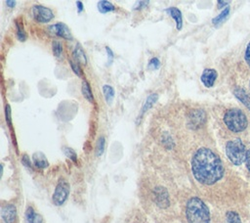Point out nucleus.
Returning <instances> with one entry per match:
<instances>
[{
  "label": "nucleus",
  "instance_id": "423d86ee",
  "mask_svg": "<svg viewBox=\"0 0 250 223\" xmlns=\"http://www.w3.org/2000/svg\"><path fill=\"white\" fill-rule=\"evenodd\" d=\"M31 14L33 19L39 22H47L54 17L53 12L42 5H34L31 9Z\"/></svg>",
  "mask_w": 250,
  "mask_h": 223
},
{
  "label": "nucleus",
  "instance_id": "c85d7f7f",
  "mask_svg": "<svg viewBox=\"0 0 250 223\" xmlns=\"http://www.w3.org/2000/svg\"><path fill=\"white\" fill-rule=\"evenodd\" d=\"M245 61L248 64V66L250 67V42L248 43L246 51H245Z\"/></svg>",
  "mask_w": 250,
  "mask_h": 223
},
{
  "label": "nucleus",
  "instance_id": "cd10ccee",
  "mask_svg": "<svg viewBox=\"0 0 250 223\" xmlns=\"http://www.w3.org/2000/svg\"><path fill=\"white\" fill-rule=\"evenodd\" d=\"M69 64H70V66H71V67H72V69H73V71L77 74V75H81L82 74V71H81V68L79 67V66H78V64L76 63H73V61H69Z\"/></svg>",
  "mask_w": 250,
  "mask_h": 223
},
{
  "label": "nucleus",
  "instance_id": "393cba45",
  "mask_svg": "<svg viewBox=\"0 0 250 223\" xmlns=\"http://www.w3.org/2000/svg\"><path fill=\"white\" fill-rule=\"evenodd\" d=\"M52 48H53V53L56 57H60L62 52V45L59 41H53V45H52Z\"/></svg>",
  "mask_w": 250,
  "mask_h": 223
},
{
  "label": "nucleus",
  "instance_id": "72a5a7b5",
  "mask_svg": "<svg viewBox=\"0 0 250 223\" xmlns=\"http://www.w3.org/2000/svg\"><path fill=\"white\" fill-rule=\"evenodd\" d=\"M229 4V1H218V7L219 8H222L224 7L225 5H228Z\"/></svg>",
  "mask_w": 250,
  "mask_h": 223
},
{
  "label": "nucleus",
  "instance_id": "a211bd4d",
  "mask_svg": "<svg viewBox=\"0 0 250 223\" xmlns=\"http://www.w3.org/2000/svg\"><path fill=\"white\" fill-rule=\"evenodd\" d=\"M81 91H82V94L84 96V98L86 100H88L89 102H93L94 101V97H93V93L91 91V88H90V85L87 81H83L82 82V88H81Z\"/></svg>",
  "mask_w": 250,
  "mask_h": 223
},
{
  "label": "nucleus",
  "instance_id": "c756f323",
  "mask_svg": "<svg viewBox=\"0 0 250 223\" xmlns=\"http://www.w3.org/2000/svg\"><path fill=\"white\" fill-rule=\"evenodd\" d=\"M105 50L107 52V62L108 64H111L112 60H113V54H112V51L108 48V47H105Z\"/></svg>",
  "mask_w": 250,
  "mask_h": 223
},
{
  "label": "nucleus",
  "instance_id": "4be33fe9",
  "mask_svg": "<svg viewBox=\"0 0 250 223\" xmlns=\"http://www.w3.org/2000/svg\"><path fill=\"white\" fill-rule=\"evenodd\" d=\"M229 7H227L220 15H218L216 18H214L213 19V23L215 24V25H218L219 23H221L227 17H228V15H229Z\"/></svg>",
  "mask_w": 250,
  "mask_h": 223
},
{
  "label": "nucleus",
  "instance_id": "4468645a",
  "mask_svg": "<svg viewBox=\"0 0 250 223\" xmlns=\"http://www.w3.org/2000/svg\"><path fill=\"white\" fill-rule=\"evenodd\" d=\"M32 160H33L35 166L38 168H46L49 165L45 155L40 152H37L32 156Z\"/></svg>",
  "mask_w": 250,
  "mask_h": 223
},
{
  "label": "nucleus",
  "instance_id": "dca6fc26",
  "mask_svg": "<svg viewBox=\"0 0 250 223\" xmlns=\"http://www.w3.org/2000/svg\"><path fill=\"white\" fill-rule=\"evenodd\" d=\"M157 100V95L156 94H150L146 99V102L142 108V111L140 112V117L143 115L144 112H146L148 109H150L152 107V105L156 102Z\"/></svg>",
  "mask_w": 250,
  "mask_h": 223
},
{
  "label": "nucleus",
  "instance_id": "aec40b11",
  "mask_svg": "<svg viewBox=\"0 0 250 223\" xmlns=\"http://www.w3.org/2000/svg\"><path fill=\"white\" fill-rule=\"evenodd\" d=\"M103 91H104V95L106 103L110 104L112 102V100H113V97H114V90H113V88L111 86H109V85H104Z\"/></svg>",
  "mask_w": 250,
  "mask_h": 223
},
{
  "label": "nucleus",
  "instance_id": "f8f14e48",
  "mask_svg": "<svg viewBox=\"0 0 250 223\" xmlns=\"http://www.w3.org/2000/svg\"><path fill=\"white\" fill-rule=\"evenodd\" d=\"M166 13H168L176 22V26H177V29L180 30L183 26V19H182V13L181 11L176 8V7H170L168 9L165 10Z\"/></svg>",
  "mask_w": 250,
  "mask_h": 223
},
{
  "label": "nucleus",
  "instance_id": "7c9ffc66",
  "mask_svg": "<svg viewBox=\"0 0 250 223\" xmlns=\"http://www.w3.org/2000/svg\"><path fill=\"white\" fill-rule=\"evenodd\" d=\"M245 162H246V166L248 168V170L250 171V149L247 151L246 153V157H245Z\"/></svg>",
  "mask_w": 250,
  "mask_h": 223
},
{
  "label": "nucleus",
  "instance_id": "2eb2a0df",
  "mask_svg": "<svg viewBox=\"0 0 250 223\" xmlns=\"http://www.w3.org/2000/svg\"><path fill=\"white\" fill-rule=\"evenodd\" d=\"M73 57L77 64L78 63H80L82 65L87 64V58H86V55H85L83 49L81 48V46L76 45V47L74 48V51H73Z\"/></svg>",
  "mask_w": 250,
  "mask_h": 223
},
{
  "label": "nucleus",
  "instance_id": "f03ea898",
  "mask_svg": "<svg viewBox=\"0 0 250 223\" xmlns=\"http://www.w3.org/2000/svg\"><path fill=\"white\" fill-rule=\"evenodd\" d=\"M186 216L188 223H209L210 213L206 204L199 198H191L187 202Z\"/></svg>",
  "mask_w": 250,
  "mask_h": 223
},
{
  "label": "nucleus",
  "instance_id": "6ab92c4d",
  "mask_svg": "<svg viewBox=\"0 0 250 223\" xmlns=\"http://www.w3.org/2000/svg\"><path fill=\"white\" fill-rule=\"evenodd\" d=\"M234 95L250 110V98L244 93L243 90L241 89H236L234 91Z\"/></svg>",
  "mask_w": 250,
  "mask_h": 223
},
{
  "label": "nucleus",
  "instance_id": "ddd939ff",
  "mask_svg": "<svg viewBox=\"0 0 250 223\" xmlns=\"http://www.w3.org/2000/svg\"><path fill=\"white\" fill-rule=\"evenodd\" d=\"M25 221L26 223H42V216L34 211V209L29 206L25 211Z\"/></svg>",
  "mask_w": 250,
  "mask_h": 223
},
{
  "label": "nucleus",
  "instance_id": "412c9836",
  "mask_svg": "<svg viewBox=\"0 0 250 223\" xmlns=\"http://www.w3.org/2000/svg\"><path fill=\"white\" fill-rule=\"evenodd\" d=\"M227 223H241L239 215L234 211H229L226 215Z\"/></svg>",
  "mask_w": 250,
  "mask_h": 223
},
{
  "label": "nucleus",
  "instance_id": "f3484780",
  "mask_svg": "<svg viewBox=\"0 0 250 223\" xmlns=\"http://www.w3.org/2000/svg\"><path fill=\"white\" fill-rule=\"evenodd\" d=\"M98 10L102 14H105L107 12H112L114 10V6L112 3L108 1H99L98 2Z\"/></svg>",
  "mask_w": 250,
  "mask_h": 223
},
{
  "label": "nucleus",
  "instance_id": "b1692460",
  "mask_svg": "<svg viewBox=\"0 0 250 223\" xmlns=\"http://www.w3.org/2000/svg\"><path fill=\"white\" fill-rule=\"evenodd\" d=\"M104 144H105V140L104 137H100L98 142H97V150H96V154L97 156H101L104 151Z\"/></svg>",
  "mask_w": 250,
  "mask_h": 223
},
{
  "label": "nucleus",
  "instance_id": "a878e982",
  "mask_svg": "<svg viewBox=\"0 0 250 223\" xmlns=\"http://www.w3.org/2000/svg\"><path fill=\"white\" fill-rule=\"evenodd\" d=\"M62 150H63L64 155H65L68 158H70L71 160H73L74 162H76V153L74 152V150H72V149H70V148H67V147H64Z\"/></svg>",
  "mask_w": 250,
  "mask_h": 223
},
{
  "label": "nucleus",
  "instance_id": "1a4fd4ad",
  "mask_svg": "<svg viewBox=\"0 0 250 223\" xmlns=\"http://www.w3.org/2000/svg\"><path fill=\"white\" fill-rule=\"evenodd\" d=\"M217 78V71L212 68H205L201 74V81L206 87H212Z\"/></svg>",
  "mask_w": 250,
  "mask_h": 223
},
{
  "label": "nucleus",
  "instance_id": "9d476101",
  "mask_svg": "<svg viewBox=\"0 0 250 223\" xmlns=\"http://www.w3.org/2000/svg\"><path fill=\"white\" fill-rule=\"evenodd\" d=\"M1 215L5 223H13L17 216V210L15 205L13 204H7L2 208Z\"/></svg>",
  "mask_w": 250,
  "mask_h": 223
},
{
  "label": "nucleus",
  "instance_id": "20e7f679",
  "mask_svg": "<svg viewBox=\"0 0 250 223\" xmlns=\"http://www.w3.org/2000/svg\"><path fill=\"white\" fill-rule=\"evenodd\" d=\"M246 153L245 146L239 138L230 140L226 145L227 156L234 165H240L245 160Z\"/></svg>",
  "mask_w": 250,
  "mask_h": 223
},
{
  "label": "nucleus",
  "instance_id": "f257e3e1",
  "mask_svg": "<svg viewBox=\"0 0 250 223\" xmlns=\"http://www.w3.org/2000/svg\"><path fill=\"white\" fill-rule=\"evenodd\" d=\"M191 169L194 178L204 185L216 183L224 174L220 157L207 148H200L195 152L191 160Z\"/></svg>",
  "mask_w": 250,
  "mask_h": 223
},
{
  "label": "nucleus",
  "instance_id": "6e6552de",
  "mask_svg": "<svg viewBox=\"0 0 250 223\" xmlns=\"http://www.w3.org/2000/svg\"><path fill=\"white\" fill-rule=\"evenodd\" d=\"M153 196H154V201L155 202L160 206V207H166L169 204V200H168V194L166 190L162 187H157L153 191Z\"/></svg>",
  "mask_w": 250,
  "mask_h": 223
},
{
  "label": "nucleus",
  "instance_id": "9b49d317",
  "mask_svg": "<svg viewBox=\"0 0 250 223\" xmlns=\"http://www.w3.org/2000/svg\"><path fill=\"white\" fill-rule=\"evenodd\" d=\"M205 121V113L202 111H192L189 113V124L194 125V128L202 125Z\"/></svg>",
  "mask_w": 250,
  "mask_h": 223
},
{
  "label": "nucleus",
  "instance_id": "473e14b6",
  "mask_svg": "<svg viewBox=\"0 0 250 223\" xmlns=\"http://www.w3.org/2000/svg\"><path fill=\"white\" fill-rule=\"evenodd\" d=\"M76 5H77V10H78V13H81V12H82V10H83V4H82V2H80V1H77V2H76Z\"/></svg>",
  "mask_w": 250,
  "mask_h": 223
},
{
  "label": "nucleus",
  "instance_id": "5701e85b",
  "mask_svg": "<svg viewBox=\"0 0 250 223\" xmlns=\"http://www.w3.org/2000/svg\"><path fill=\"white\" fill-rule=\"evenodd\" d=\"M16 23H17V36H18V39L20 40V41H24L25 39H26V34H25V31H24V29H23V26L21 24V23H19V22L17 21L16 22Z\"/></svg>",
  "mask_w": 250,
  "mask_h": 223
},
{
  "label": "nucleus",
  "instance_id": "7ed1b4c3",
  "mask_svg": "<svg viewBox=\"0 0 250 223\" xmlns=\"http://www.w3.org/2000/svg\"><path fill=\"white\" fill-rule=\"evenodd\" d=\"M227 127L233 132H241L247 126V118L244 112L238 109L228 110L224 115Z\"/></svg>",
  "mask_w": 250,
  "mask_h": 223
},
{
  "label": "nucleus",
  "instance_id": "f704fd0d",
  "mask_svg": "<svg viewBox=\"0 0 250 223\" xmlns=\"http://www.w3.org/2000/svg\"><path fill=\"white\" fill-rule=\"evenodd\" d=\"M6 4L9 6V7H14L16 5V2L15 1H6Z\"/></svg>",
  "mask_w": 250,
  "mask_h": 223
},
{
  "label": "nucleus",
  "instance_id": "2f4dec72",
  "mask_svg": "<svg viewBox=\"0 0 250 223\" xmlns=\"http://www.w3.org/2000/svg\"><path fill=\"white\" fill-rule=\"evenodd\" d=\"M22 164L27 166V167H30V160H29V158H28V156L26 155H24L22 156Z\"/></svg>",
  "mask_w": 250,
  "mask_h": 223
},
{
  "label": "nucleus",
  "instance_id": "0eeeda50",
  "mask_svg": "<svg viewBox=\"0 0 250 223\" xmlns=\"http://www.w3.org/2000/svg\"><path fill=\"white\" fill-rule=\"evenodd\" d=\"M49 30L52 33H54L60 37H62L64 39H68V40L72 39V34H71L69 28L67 27L66 24H64L62 22H58L53 25H50Z\"/></svg>",
  "mask_w": 250,
  "mask_h": 223
},
{
  "label": "nucleus",
  "instance_id": "39448f33",
  "mask_svg": "<svg viewBox=\"0 0 250 223\" xmlns=\"http://www.w3.org/2000/svg\"><path fill=\"white\" fill-rule=\"evenodd\" d=\"M68 193H69V186L68 183L63 180L61 179L56 187V190L54 192V195L52 197L53 202L56 205H62L67 199L68 197Z\"/></svg>",
  "mask_w": 250,
  "mask_h": 223
},
{
  "label": "nucleus",
  "instance_id": "bb28decb",
  "mask_svg": "<svg viewBox=\"0 0 250 223\" xmlns=\"http://www.w3.org/2000/svg\"><path fill=\"white\" fill-rule=\"evenodd\" d=\"M159 66H160V63L157 58H152L148 63V67H150L151 69H157Z\"/></svg>",
  "mask_w": 250,
  "mask_h": 223
}]
</instances>
